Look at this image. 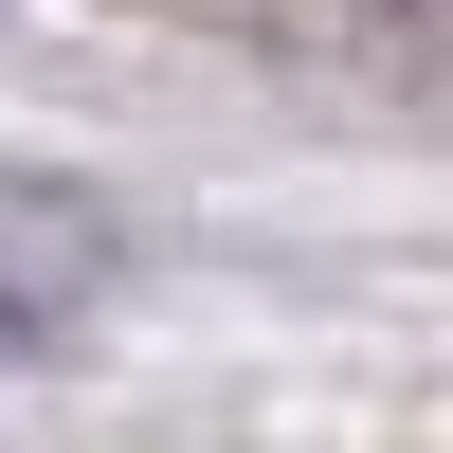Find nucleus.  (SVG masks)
<instances>
[{"mask_svg": "<svg viewBox=\"0 0 453 453\" xmlns=\"http://www.w3.org/2000/svg\"><path fill=\"white\" fill-rule=\"evenodd\" d=\"M91 290H109V218L0 164V363H19V345H55Z\"/></svg>", "mask_w": 453, "mask_h": 453, "instance_id": "1", "label": "nucleus"}]
</instances>
